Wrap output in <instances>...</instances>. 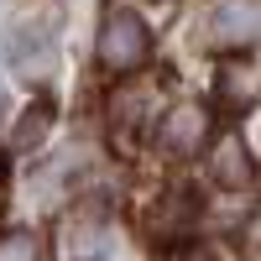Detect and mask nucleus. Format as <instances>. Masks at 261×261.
Instances as JSON below:
<instances>
[{
  "label": "nucleus",
  "mask_w": 261,
  "mask_h": 261,
  "mask_svg": "<svg viewBox=\"0 0 261 261\" xmlns=\"http://www.w3.org/2000/svg\"><path fill=\"white\" fill-rule=\"evenodd\" d=\"M151 58V32L136 11L110 6L99 16V68L105 73H136Z\"/></svg>",
  "instance_id": "obj_1"
},
{
  "label": "nucleus",
  "mask_w": 261,
  "mask_h": 261,
  "mask_svg": "<svg viewBox=\"0 0 261 261\" xmlns=\"http://www.w3.org/2000/svg\"><path fill=\"white\" fill-rule=\"evenodd\" d=\"M204 130H209V115L199 105H172L162 115V125H157V146L172 151V157H188V151H199Z\"/></svg>",
  "instance_id": "obj_2"
},
{
  "label": "nucleus",
  "mask_w": 261,
  "mask_h": 261,
  "mask_svg": "<svg viewBox=\"0 0 261 261\" xmlns=\"http://www.w3.org/2000/svg\"><path fill=\"white\" fill-rule=\"evenodd\" d=\"M209 178L220 183V188H235V193L256 183L251 151H246V141H241V136H220V141H214V151H209Z\"/></svg>",
  "instance_id": "obj_3"
},
{
  "label": "nucleus",
  "mask_w": 261,
  "mask_h": 261,
  "mask_svg": "<svg viewBox=\"0 0 261 261\" xmlns=\"http://www.w3.org/2000/svg\"><path fill=\"white\" fill-rule=\"evenodd\" d=\"M214 37L225 47H251L261 42V0H225L214 11Z\"/></svg>",
  "instance_id": "obj_4"
},
{
  "label": "nucleus",
  "mask_w": 261,
  "mask_h": 261,
  "mask_svg": "<svg viewBox=\"0 0 261 261\" xmlns=\"http://www.w3.org/2000/svg\"><path fill=\"white\" fill-rule=\"evenodd\" d=\"M63 261H105V225L79 214L63 225Z\"/></svg>",
  "instance_id": "obj_5"
},
{
  "label": "nucleus",
  "mask_w": 261,
  "mask_h": 261,
  "mask_svg": "<svg viewBox=\"0 0 261 261\" xmlns=\"http://www.w3.org/2000/svg\"><path fill=\"white\" fill-rule=\"evenodd\" d=\"M220 94H225V105H251L261 94V79L251 68H225L220 73Z\"/></svg>",
  "instance_id": "obj_6"
},
{
  "label": "nucleus",
  "mask_w": 261,
  "mask_h": 261,
  "mask_svg": "<svg viewBox=\"0 0 261 261\" xmlns=\"http://www.w3.org/2000/svg\"><path fill=\"white\" fill-rule=\"evenodd\" d=\"M0 261H37V241H32L27 230L0 235Z\"/></svg>",
  "instance_id": "obj_7"
},
{
  "label": "nucleus",
  "mask_w": 261,
  "mask_h": 261,
  "mask_svg": "<svg viewBox=\"0 0 261 261\" xmlns=\"http://www.w3.org/2000/svg\"><path fill=\"white\" fill-rule=\"evenodd\" d=\"M27 115H32V120L21 125V136H16L21 146H32V141L42 136V130H47V115H53V110H47V105H37V110H27Z\"/></svg>",
  "instance_id": "obj_8"
},
{
  "label": "nucleus",
  "mask_w": 261,
  "mask_h": 261,
  "mask_svg": "<svg viewBox=\"0 0 261 261\" xmlns=\"http://www.w3.org/2000/svg\"><path fill=\"white\" fill-rule=\"evenodd\" d=\"M178 261H220V256H214V251H199V246H193V251H183Z\"/></svg>",
  "instance_id": "obj_9"
},
{
  "label": "nucleus",
  "mask_w": 261,
  "mask_h": 261,
  "mask_svg": "<svg viewBox=\"0 0 261 261\" xmlns=\"http://www.w3.org/2000/svg\"><path fill=\"white\" fill-rule=\"evenodd\" d=\"M0 110H6V89H0Z\"/></svg>",
  "instance_id": "obj_10"
}]
</instances>
